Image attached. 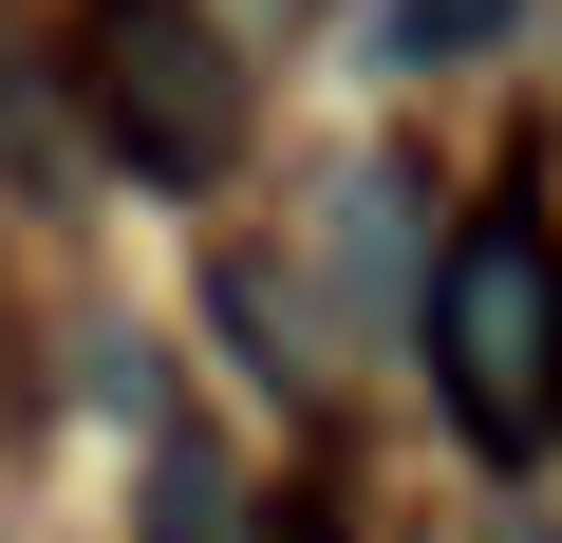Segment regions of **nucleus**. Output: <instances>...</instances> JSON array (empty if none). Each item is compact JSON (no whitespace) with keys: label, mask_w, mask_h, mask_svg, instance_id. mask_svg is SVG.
<instances>
[{"label":"nucleus","mask_w":562,"mask_h":543,"mask_svg":"<svg viewBox=\"0 0 562 543\" xmlns=\"http://www.w3.org/2000/svg\"><path fill=\"white\" fill-rule=\"evenodd\" d=\"M413 338H431V394H450V431L469 450H562V262H543V225L525 206H487L450 262H431V301H413Z\"/></svg>","instance_id":"nucleus-1"},{"label":"nucleus","mask_w":562,"mask_h":543,"mask_svg":"<svg viewBox=\"0 0 562 543\" xmlns=\"http://www.w3.org/2000/svg\"><path fill=\"white\" fill-rule=\"evenodd\" d=\"M76 113L132 150V188L244 169V57H225L206 0H76Z\"/></svg>","instance_id":"nucleus-2"}]
</instances>
